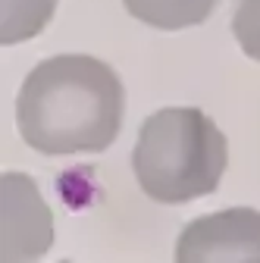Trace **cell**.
Listing matches in <instances>:
<instances>
[{"label":"cell","instance_id":"cell-1","mask_svg":"<svg viewBox=\"0 0 260 263\" xmlns=\"http://www.w3.org/2000/svg\"><path fill=\"white\" fill-rule=\"evenodd\" d=\"M125 88L110 63L57 53L31 69L16 94L19 138L38 154H101L122 128Z\"/></svg>","mask_w":260,"mask_h":263},{"label":"cell","instance_id":"cell-2","mask_svg":"<svg viewBox=\"0 0 260 263\" xmlns=\"http://www.w3.org/2000/svg\"><path fill=\"white\" fill-rule=\"evenodd\" d=\"M229 166L222 128L198 107H163L151 113L132 151L138 188L157 204H191L219 188Z\"/></svg>","mask_w":260,"mask_h":263},{"label":"cell","instance_id":"cell-3","mask_svg":"<svg viewBox=\"0 0 260 263\" xmlns=\"http://www.w3.org/2000/svg\"><path fill=\"white\" fill-rule=\"evenodd\" d=\"M53 213L25 173L0 176V263H38L53 248Z\"/></svg>","mask_w":260,"mask_h":263},{"label":"cell","instance_id":"cell-4","mask_svg":"<svg viewBox=\"0 0 260 263\" xmlns=\"http://www.w3.org/2000/svg\"><path fill=\"white\" fill-rule=\"evenodd\" d=\"M176 263H260V210L226 207L194 216L176 238Z\"/></svg>","mask_w":260,"mask_h":263},{"label":"cell","instance_id":"cell-5","mask_svg":"<svg viewBox=\"0 0 260 263\" xmlns=\"http://www.w3.org/2000/svg\"><path fill=\"white\" fill-rule=\"evenodd\" d=\"M219 0H122L125 13L160 31H182L210 19Z\"/></svg>","mask_w":260,"mask_h":263},{"label":"cell","instance_id":"cell-6","mask_svg":"<svg viewBox=\"0 0 260 263\" xmlns=\"http://www.w3.org/2000/svg\"><path fill=\"white\" fill-rule=\"evenodd\" d=\"M60 0H0V44L31 41L50 25Z\"/></svg>","mask_w":260,"mask_h":263},{"label":"cell","instance_id":"cell-7","mask_svg":"<svg viewBox=\"0 0 260 263\" xmlns=\"http://www.w3.org/2000/svg\"><path fill=\"white\" fill-rule=\"evenodd\" d=\"M232 35L245 57L260 63V0H238L232 13Z\"/></svg>","mask_w":260,"mask_h":263},{"label":"cell","instance_id":"cell-8","mask_svg":"<svg viewBox=\"0 0 260 263\" xmlns=\"http://www.w3.org/2000/svg\"><path fill=\"white\" fill-rule=\"evenodd\" d=\"M60 263H72V260H60Z\"/></svg>","mask_w":260,"mask_h":263}]
</instances>
